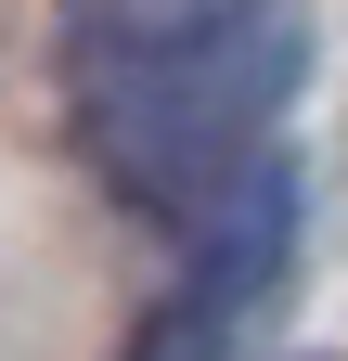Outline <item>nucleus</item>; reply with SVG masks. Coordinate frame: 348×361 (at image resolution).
Wrapping results in <instances>:
<instances>
[{"mask_svg":"<svg viewBox=\"0 0 348 361\" xmlns=\"http://www.w3.org/2000/svg\"><path fill=\"white\" fill-rule=\"evenodd\" d=\"M297 65H310L297 0H284L271 26H245V39H206V52H155V65H65V78H77V142H91V168H104L142 219L194 233L232 180L271 168V116H284Z\"/></svg>","mask_w":348,"mask_h":361,"instance_id":"1","label":"nucleus"},{"mask_svg":"<svg viewBox=\"0 0 348 361\" xmlns=\"http://www.w3.org/2000/svg\"><path fill=\"white\" fill-rule=\"evenodd\" d=\"M284 0H65V65H155V52H206V39L271 26Z\"/></svg>","mask_w":348,"mask_h":361,"instance_id":"2","label":"nucleus"}]
</instances>
